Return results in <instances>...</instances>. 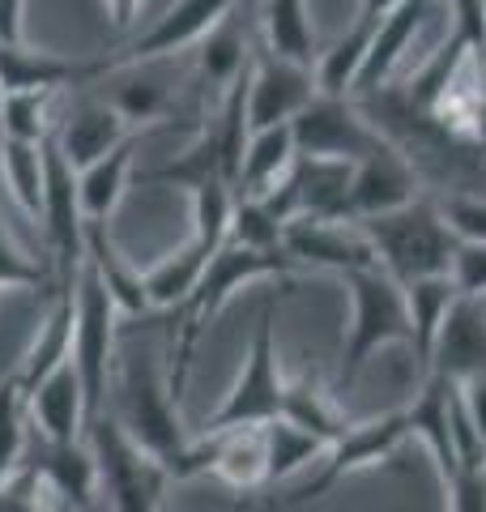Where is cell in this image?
I'll return each instance as SVG.
<instances>
[{
	"instance_id": "8d00e7d4",
	"label": "cell",
	"mask_w": 486,
	"mask_h": 512,
	"mask_svg": "<svg viewBox=\"0 0 486 512\" xmlns=\"http://www.w3.org/2000/svg\"><path fill=\"white\" fill-rule=\"evenodd\" d=\"M452 282L465 299H486V244H461L452 261Z\"/></svg>"
},
{
	"instance_id": "f35d334b",
	"label": "cell",
	"mask_w": 486,
	"mask_h": 512,
	"mask_svg": "<svg viewBox=\"0 0 486 512\" xmlns=\"http://www.w3.org/2000/svg\"><path fill=\"white\" fill-rule=\"evenodd\" d=\"M461 402H465L469 419H474L478 436H482V444H486V376H469V380H461Z\"/></svg>"
},
{
	"instance_id": "3957f363",
	"label": "cell",
	"mask_w": 486,
	"mask_h": 512,
	"mask_svg": "<svg viewBox=\"0 0 486 512\" xmlns=\"http://www.w3.org/2000/svg\"><path fill=\"white\" fill-rule=\"evenodd\" d=\"M359 231L376 248L380 269L388 278H397L401 286H410L418 278L452 274V261H457V248H461L457 235L448 231L440 205L427 192H418L410 205H401L393 214L363 218Z\"/></svg>"
},
{
	"instance_id": "603a6c76",
	"label": "cell",
	"mask_w": 486,
	"mask_h": 512,
	"mask_svg": "<svg viewBox=\"0 0 486 512\" xmlns=\"http://www.w3.org/2000/svg\"><path fill=\"white\" fill-rule=\"evenodd\" d=\"M73 303H77V286H73V291H56L52 299H47L43 325L35 333V342H30V350L22 355L18 372H13L26 397L35 393L60 363L73 359Z\"/></svg>"
},
{
	"instance_id": "e0dca14e",
	"label": "cell",
	"mask_w": 486,
	"mask_h": 512,
	"mask_svg": "<svg viewBox=\"0 0 486 512\" xmlns=\"http://www.w3.org/2000/svg\"><path fill=\"white\" fill-rule=\"evenodd\" d=\"M427 376H448V380H469V376H486V308L482 299H465L444 316L440 342L431 355V372Z\"/></svg>"
},
{
	"instance_id": "b9f144b4",
	"label": "cell",
	"mask_w": 486,
	"mask_h": 512,
	"mask_svg": "<svg viewBox=\"0 0 486 512\" xmlns=\"http://www.w3.org/2000/svg\"><path fill=\"white\" fill-rule=\"evenodd\" d=\"M401 5H405V0H363L354 18H359V22H367V26H380V22L388 18V13H393V9H401Z\"/></svg>"
},
{
	"instance_id": "f1b7e54d",
	"label": "cell",
	"mask_w": 486,
	"mask_h": 512,
	"mask_svg": "<svg viewBox=\"0 0 486 512\" xmlns=\"http://www.w3.org/2000/svg\"><path fill=\"white\" fill-rule=\"evenodd\" d=\"M261 43L269 52H278L286 60L316 64V30L307 18V0H265L261 9Z\"/></svg>"
},
{
	"instance_id": "30bf717a",
	"label": "cell",
	"mask_w": 486,
	"mask_h": 512,
	"mask_svg": "<svg viewBox=\"0 0 486 512\" xmlns=\"http://www.w3.org/2000/svg\"><path fill=\"white\" fill-rule=\"evenodd\" d=\"M316 64L286 60L278 52H269L256 35L252 52V73H248V128H273L290 124L299 111L316 99Z\"/></svg>"
},
{
	"instance_id": "ee69618b",
	"label": "cell",
	"mask_w": 486,
	"mask_h": 512,
	"mask_svg": "<svg viewBox=\"0 0 486 512\" xmlns=\"http://www.w3.org/2000/svg\"><path fill=\"white\" fill-rule=\"evenodd\" d=\"M0 99H5V94H0Z\"/></svg>"
},
{
	"instance_id": "4fadbf2b",
	"label": "cell",
	"mask_w": 486,
	"mask_h": 512,
	"mask_svg": "<svg viewBox=\"0 0 486 512\" xmlns=\"http://www.w3.org/2000/svg\"><path fill=\"white\" fill-rule=\"evenodd\" d=\"M107 77V56H56V52H30L13 43L0 47V94L18 90H86Z\"/></svg>"
},
{
	"instance_id": "cb8c5ba5",
	"label": "cell",
	"mask_w": 486,
	"mask_h": 512,
	"mask_svg": "<svg viewBox=\"0 0 486 512\" xmlns=\"http://www.w3.org/2000/svg\"><path fill=\"white\" fill-rule=\"evenodd\" d=\"M218 248H209L201 235H188L180 248H171L167 256H158L150 269H141L145 274V295H150L154 312H180L188 295L197 291V282L205 274L209 256Z\"/></svg>"
},
{
	"instance_id": "7402d4cb",
	"label": "cell",
	"mask_w": 486,
	"mask_h": 512,
	"mask_svg": "<svg viewBox=\"0 0 486 512\" xmlns=\"http://www.w3.org/2000/svg\"><path fill=\"white\" fill-rule=\"evenodd\" d=\"M150 128H133L124 141L111 154L94 158L90 167L77 171V188H81V210H86L90 222H107L116 214V205L124 201L128 184H133V171H137V150H141V137Z\"/></svg>"
},
{
	"instance_id": "5bb4252c",
	"label": "cell",
	"mask_w": 486,
	"mask_h": 512,
	"mask_svg": "<svg viewBox=\"0 0 486 512\" xmlns=\"http://www.w3.org/2000/svg\"><path fill=\"white\" fill-rule=\"evenodd\" d=\"M418 192H423L418 167L401 146L384 150L376 158H363V163H354V175H350V222L393 214L401 205H410Z\"/></svg>"
},
{
	"instance_id": "d6986e66",
	"label": "cell",
	"mask_w": 486,
	"mask_h": 512,
	"mask_svg": "<svg viewBox=\"0 0 486 512\" xmlns=\"http://www.w3.org/2000/svg\"><path fill=\"white\" fill-rule=\"evenodd\" d=\"M427 13H431V0H405L401 9L388 13V18L380 22V30H376V39H371V52L363 60L359 82H354L350 99H371V94H380L388 86V77L397 73L401 56L410 52L418 26L427 22Z\"/></svg>"
},
{
	"instance_id": "484cf974",
	"label": "cell",
	"mask_w": 486,
	"mask_h": 512,
	"mask_svg": "<svg viewBox=\"0 0 486 512\" xmlns=\"http://www.w3.org/2000/svg\"><path fill=\"white\" fill-rule=\"evenodd\" d=\"M35 466L47 483L69 500L73 512H94V504H99V461H94L90 440L39 444Z\"/></svg>"
},
{
	"instance_id": "e575fe53",
	"label": "cell",
	"mask_w": 486,
	"mask_h": 512,
	"mask_svg": "<svg viewBox=\"0 0 486 512\" xmlns=\"http://www.w3.org/2000/svg\"><path fill=\"white\" fill-rule=\"evenodd\" d=\"M111 103H116V111L128 120V124H145V120H162L167 116V103L171 94L167 86H158L154 77H128L124 86L111 90Z\"/></svg>"
},
{
	"instance_id": "d4e9b609",
	"label": "cell",
	"mask_w": 486,
	"mask_h": 512,
	"mask_svg": "<svg viewBox=\"0 0 486 512\" xmlns=\"http://www.w3.org/2000/svg\"><path fill=\"white\" fill-rule=\"evenodd\" d=\"M295 163H299V146L290 124L256 128V133H248V146H243L235 197H265L269 188H278L295 171Z\"/></svg>"
},
{
	"instance_id": "ac0fdd59",
	"label": "cell",
	"mask_w": 486,
	"mask_h": 512,
	"mask_svg": "<svg viewBox=\"0 0 486 512\" xmlns=\"http://www.w3.org/2000/svg\"><path fill=\"white\" fill-rule=\"evenodd\" d=\"M248 18V13H243ZM239 18V5L226 13V18L209 30V35L197 43V86L209 94V99H222L243 73L252 69V52H256V35L252 26Z\"/></svg>"
},
{
	"instance_id": "4dcf8cb0",
	"label": "cell",
	"mask_w": 486,
	"mask_h": 512,
	"mask_svg": "<svg viewBox=\"0 0 486 512\" xmlns=\"http://www.w3.org/2000/svg\"><path fill=\"white\" fill-rule=\"evenodd\" d=\"M265 431V457H269V487L282 478H295L307 466H320V457L329 453V444H320L316 436H307L295 423L273 419L261 427Z\"/></svg>"
},
{
	"instance_id": "1f68e13d",
	"label": "cell",
	"mask_w": 486,
	"mask_h": 512,
	"mask_svg": "<svg viewBox=\"0 0 486 512\" xmlns=\"http://www.w3.org/2000/svg\"><path fill=\"white\" fill-rule=\"evenodd\" d=\"M56 265L52 256H30L18 239L5 231V222H0V291H35V295H56Z\"/></svg>"
},
{
	"instance_id": "60d3db41",
	"label": "cell",
	"mask_w": 486,
	"mask_h": 512,
	"mask_svg": "<svg viewBox=\"0 0 486 512\" xmlns=\"http://www.w3.org/2000/svg\"><path fill=\"white\" fill-rule=\"evenodd\" d=\"M107 5V18H111V30L116 35H128V30L137 26L141 18V9H145V0H103Z\"/></svg>"
},
{
	"instance_id": "9c48e42d",
	"label": "cell",
	"mask_w": 486,
	"mask_h": 512,
	"mask_svg": "<svg viewBox=\"0 0 486 512\" xmlns=\"http://www.w3.org/2000/svg\"><path fill=\"white\" fill-rule=\"evenodd\" d=\"M410 440V414L393 410V414H380V419H367V423H354L350 431L337 444H329V453L320 457L316 474L299 483L295 491L286 495L290 508H303V504H316L324 500L342 478L350 474H363L371 466H384L401 453V444Z\"/></svg>"
},
{
	"instance_id": "d6a6232c",
	"label": "cell",
	"mask_w": 486,
	"mask_h": 512,
	"mask_svg": "<svg viewBox=\"0 0 486 512\" xmlns=\"http://www.w3.org/2000/svg\"><path fill=\"white\" fill-rule=\"evenodd\" d=\"M286 235V222L269 210L261 197H235V214H231V231L226 239L239 248H256V252H278Z\"/></svg>"
},
{
	"instance_id": "8fae6325",
	"label": "cell",
	"mask_w": 486,
	"mask_h": 512,
	"mask_svg": "<svg viewBox=\"0 0 486 512\" xmlns=\"http://www.w3.org/2000/svg\"><path fill=\"white\" fill-rule=\"evenodd\" d=\"M235 5L239 0H175V5L145 26L137 39H128L116 56H107V77L116 69H133V64L175 56V52H184V47L201 43Z\"/></svg>"
},
{
	"instance_id": "d590c367",
	"label": "cell",
	"mask_w": 486,
	"mask_h": 512,
	"mask_svg": "<svg viewBox=\"0 0 486 512\" xmlns=\"http://www.w3.org/2000/svg\"><path fill=\"white\" fill-rule=\"evenodd\" d=\"M448 231L457 235V244H486V197L474 192H444L435 197Z\"/></svg>"
},
{
	"instance_id": "2e32d148",
	"label": "cell",
	"mask_w": 486,
	"mask_h": 512,
	"mask_svg": "<svg viewBox=\"0 0 486 512\" xmlns=\"http://www.w3.org/2000/svg\"><path fill=\"white\" fill-rule=\"evenodd\" d=\"M26 419L35 423V431H39L43 444H73V440H86L90 406H86V389H81V376H77L73 359L60 363L56 372L26 397Z\"/></svg>"
},
{
	"instance_id": "7a4b0ae2",
	"label": "cell",
	"mask_w": 486,
	"mask_h": 512,
	"mask_svg": "<svg viewBox=\"0 0 486 512\" xmlns=\"http://www.w3.org/2000/svg\"><path fill=\"white\" fill-rule=\"evenodd\" d=\"M111 397H120L116 406H107L120 419V427L133 436L154 461L167 466L175 478L192 448V431L180 419V397L167 389V372H158L150 355H133L116 363V380H111Z\"/></svg>"
},
{
	"instance_id": "9a60e30c",
	"label": "cell",
	"mask_w": 486,
	"mask_h": 512,
	"mask_svg": "<svg viewBox=\"0 0 486 512\" xmlns=\"http://www.w3.org/2000/svg\"><path fill=\"white\" fill-rule=\"evenodd\" d=\"M128 133H133V124L120 116L107 94H81V99L60 116L52 141L60 146V154L69 158V167L81 171V167H90L94 158L116 150Z\"/></svg>"
},
{
	"instance_id": "44dd1931",
	"label": "cell",
	"mask_w": 486,
	"mask_h": 512,
	"mask_svg": "<svg viewBox=\"0 0 486 512\" xmlns=\"http://www.w3.org/2000/svg\"><path fill=\"white\" fill-rule=\"evenodd\" d=\"M282 419L295 423L307 436H316L320 444H337L354 427V419L337 402L333 384H324L316 372H299L295 380H286V397H282Z\"/></svg>"
},
{
	"instance_id": "7bdbcfd3",
	"label": "cell",
	"mask_w": 486,
	"mask_h": 512,
	"mask_svg": "<svg viewBox=\"0 0 486 512\" xmlns=\"http://www.w3.org/2000/svg\"><path fill=\"white\" fill-rule=\"evenodd\" d=\"M482 9H486V0H482Z\"/></svg>"
},
{
	"instance_id": "7c38bea8",
	"label": "cell",
	"mask_w": 486,
	"mask_h": 512,
	"mask_svg": "<svg viewBox=\"0 0 486 512\" xmlns=\"http://www.w3.org/2000/svg\"><path fill=\"white\" fill-rule=\"evenodd\" d=\"M282 248L299 269H320V274H359V269H380V256L371 239L359 231V222H316L295 218L286 222Z\"/></svg>"
},
{
	"instance_id": "f546056e",
	"label": "cell",
	"mask_w": 486,
	"mask_h": 512,
	"mask_svg": "<svg viewBox=\"0 0 486 512\" xmlns=\"http://www.w3.org/2000/svg\"><path fill=\"white\" fill-rule=\"evenodd\" d=\"M56 90H18L0 99V137L13 141H47L56 133Z\"/></svg>"
},
{
	"instance_id": "5b68a950",
	"label": "cell",
	"mask_w": 486,
	"mask_h": 512,
	"mask_svg": "<svg viewBox=\"0 0 486 512\" xmlns=\"http://www.w3.org/2000/svg\"><path fill=\"white\" fill-rule=\"evenodd\" d=\"M282 397L286 380L278 367V299H265L256 312V329L248 342V355L231 384V393L218 402L214 414H205V423L192 436H222V431L239 427H265L273 419H282Z\"/></svg>"
},
{
	"instance_id": "52a82bcc",
	"label": "cell",
	"mask_w": 486,
	"mask_h": 512,
	"mask_svg": "<svg viewBox=\"0 0 486 512\" xmlns=\"http://www.w3.org/2000/svg\"><path fill=\"white\" fill-rule=\"evenodd\" d=\"M116 303H111L103 278L86 261L77 274V303H73V367L86 389L90 419L111 406V380H116Z\"/></svg>"
},
{
	"instance_id": "6da1fadb",
	"label": "cell",
	"mask_w": 486,
	"mask_h": 512,
	"mask_svg": "<svg viewBox=\"0 0 486 512\" xmlns=\"http://www.w3.org/2000/svg\"><path fill=\"white\" fill-rule=\"evenodd\" d=\"M299 274V265L290 261V252H256V248H239V244H226L209 256L205 274L197 282V291L188 295V303L175 316V346H171V367H167V389L180 397L188 372H192V355H197V342L205 338V329L214 325V316L231 303L235 291H243L248 282H265V278H282L290 282Z\"/></svg>"
},
{
	"instance_id": "83f0119b",
	"label": "cell",
	"mask_w": 486,
	"mask_h": 512,
	"mask_svg": "<svg viewBox=\"0 0 486 512\" xmlns=\"http://www.w3.org/2000/svg\"><path fill=\"white\" fill-rule=\"evenodd\" d=\"M43 184H47V150L43 141L0 137V188L18 201V210L43 218Z\"/></svg>"
},
{
	"instance_id": "836d02e7",
	"label": "cell",
	"mask_w": 486,
	"mask_h": 512,
	"mask_svg": "<svg viewBox=\"0 0 486 512\" xmlns=\"http://www.w3.org/2000/svg\"><path fill=\"white\" fill-rule=\"evenodd\" d=\"M26 461V393L18 376L0 380V483Z\"/></svg>"
},
{
	"instance_id": "4316f807",
	"label": "cell",
	"mask_w": 486,
	"mask_h": 512,
	"mask_svg": "<svg viewBox=\"0 0 486 512\" xmlns=\"http://www.w3.org/2000/svg\"><path fill=\"white\" fill-rule=\"evenodd\" d=\"M457 282L452 274H435V278H418L405 286V308H410V329H414V363L418 372H431V355H435V342H440V329H444V316L448 308L457 303Z\"/></svg>"
},
{
	"instance_id": "8992f818",
	"label": "cell",
	"mask_w": 486,
	"mask_h": 512,
	"mask_svg": "<svg viewBox=\"0 0 486 512\" xmlns=\"http://www.w3.org/2000/svg\"><path fill=\"white\" fill-rule=\"evenodd\" d=\"M86 440L99 461V495L111 500V512H162L167 508V491L175 478L162 461H154L145 448L120 427L111 410L90 419Z\"/></svg>"
},
{
	"instance_id": "74e56055",
	"label": "cell",
	"mask_w": 486,
	"mask_h": 512,
	"mask_svg": "<svg viewBox=\"0 0 486 512\" xmlns=\"http://www.w3.org/2000/svg\"><path fill=\"white\" fill-rule=\"evenodd\" d=\"M448 491V512H486V470L482 466H461Z\"/></svg>"
},
{
	"instance_id": "ffe728a7",
	"label": "cell",
	"mask_w": 486,
	"mask_h": 512,
	"mask_svg": "<svg viewBox=\"0 0 486 512\" xmlns=\"http://www.w3.org/2000/svg\"><path fill=\"white\" fill-rule=\"evenodd\" d=\"M86 261L94 265V274L103 278L120 316H128V320L154 316V303L145 295V274L120 252V244L107 231V222H86Z\"/></svg>"
},
{
	"instance_id": "ba28073f",
	"label": "cell",
	"mask_w": 486,
	"mask_h": 512,
	"mask_svg": "<svg viewBox=\"0 0 486 512\" xmlns=\"http://www.w3.org/2000/svg\"><path fill=\"white\" fill-rule=\"evenodd\" d=\"M290 133H295L299 158H333V163H350V167L397 146L363 116L350 94H320V90L290 120Z\"/></svg>"
},
{
	"instance_id": "277c9868",
	"label": "cell",
	"mask_w": 486,
	"mask_h": 512,
	"mask_svg": "<svg viewBox=\"0 0 486 512\" xmlns=\"http://www.w3.org/2000/svg\"><path fill=\"white\" fill-rule=\"evenodd\" d=\"M342 282L350 295V325L342 342V367L333 376V393H346L384 346L393 342L414 346L405 286L397 278H388L384 269H359V274H346Z\"/></svg>"
},
{
	"instance_id": "ab89813d",
	"label": "cell",
	"mask_w": 486,
	"mask_h": 512,
	"mask_svg": "<svg viewBox=\"0 0 486 512\" xmlns=\"http://www.w3.org/2000/svg\"><path fill=\"white\" fill-rule=\"evenodd\" d=\"M22 13L26 0H0V47L22 43Z\"/></svg>"
}]
</instances>
